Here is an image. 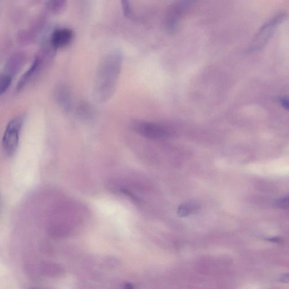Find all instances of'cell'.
Listing matches in <instances>:
<instances>
[{
  "instance_id": "1",
  "label": "cell",
  "mask_w": 289,
  "mask_h": 289,
  "mask_svg": "<svg viewBox=\"0 0 289 289\" xmlns=\"http://www.w3.org/2000/svg\"><path fill=\"white\" fill-rule=\"evenodd\" d=\"M122 62L121 54L115 52L109 54L99 67L94 88V94L99 101H106L112 96L117 87Z\"/></svg>"
},
{
  "instance_id": "2",
  "label": "cell",
  "mask_w": 289,
  "mask_h": 289,
  "mask_svg": "<svg viewBox=\"0 0 289 289\" xmlns=\"http://www.w3.org/2000/svg\"><path fill=\"white\" fill-rule=\"evenodd\" d=\"M24 122V116L15 118L9 122L5 130L3 147L8 156H12L17 150Z\"/></svg>"
},
{
  "instance_id": "3",
  "label": "cell",
  "mask_w": 289,
  "mask_h": 289,
  "mask_svg": "<svg viewBox=\"0 0 289 289\" xmlns=\"http://www.w3.org/2000/svg\"><path fill=\"white\" fill-rule=\"evenodd\" d=\"M132 127L139 135L153 140H162L171 134L168 128L156 123L137 121L133 122Z\"/></svg>"
},
{
  "instance_id": "4",
  "label": "cell",
  "mask_w": 289,
  "mask_h": 289,
  "mask_svg": "<svg viewBox=\"0 0 289 289\" xmlns=\"http://www.w3.org/2000/svg\"><path fill=\"white\" fill-rule=\"evenodd\" d=\"M74 37V32L71 29L58 28L52 33L49 44L54 50L65 48L71 44Z\"/></svg>"
},
{
  "instance_id": "5",
  "label": "cell",
  "mask_w": 289,
  "mask_h": 289,
  "mask_svg": "<svg viewBox=\"0 0 289 289\" xmlns=\"http://www.w3.org/2000/svg\"><path fill=\"white\" fill-rule=\"evenodd\" d=\"M282 19V16L276 17L271 20L262 28L261 31L258 34L257 37L254 39V42L251 44V49L252 51H256V50L261 48L263 45L266 44V41L270 38L274 29Z\"/></svg>"
},
{
  "instance_id": "6",
  "label": "cell",
  "mask_w": 289,
  "mask_h": 289,
  "mask_svg": "<svg viewBox=\"0 0 289 289\" xmlns=\"http://www.w3.org/2000/svg\"><path fill=\"white\" fill-rule=\"evenodd\" d=\"M43 58L41 56H37L33 61L31 66L27 69V71L25 73L17 85V90L19 91L23 89L25 86L30 81L31 78L35 76V75L39 71L40 68L42 66L43 63Z\"/></svg>"
},
{
  "instance_id": "7",
  "label": "cell",
  "mask_w": 289,
  "mask_h": 289,
  "mask_svg": "<svg viewBox=\"0 0 289 289\" xmlns=\"http://www.w3.org/2000/svg\"><path fill=\"white\" fill-rule=\"evenodd\" d=\"M67 88L59 87L57 92L58 101L64 108L68 109L70 104V96Z\"/></svg>"
},
{
  "instance_id": "8",
  "label": "cell",
  "mask_w": 289,
  "mask_h": 289,
  "mask_svg": "<svg viewBox=\"0 0 289 289\" xmlns=\"http://www.w3.org/2000/svg\"><path fill=\"white\" fill-rule=\"evenodd\" d=\"M197 208V205L193 203H184L178 208L177 214L180 217H185L195 211Z\"/></svg>"
},
{
  "instance_id": "9",
  "label": "cell",
  "mask_w": 289,
  "mask_h": 289,
  "mask_svg": "<svg viewBox=\"0 0 289 289\" xmlns=\"http://www.w3.org/2000/svg\"><path fill=\"white\" fill-rule=\"evenodd\" d=\"M66 4V0H48L47 6L49 10L54 13L60 12Z\"/></svg>"
},
{
  "instance_id": "10",
  "label": "cell",
  "mask_w": 289,
  "mask_h": 289,
  "mask_svg": "<svg viewBox=\"0 0 289 289\" xmlns=\"http://www.w3.org/2000/svg\"><path fill=\"white\" fill-rule=\"evenodd\" d=\"M13 78L7 76L6 74H3L1 77V81H0V93L3 94L6 92L12 82Z\"/></svg>"
},
{
  "instance_id": "11",
  "label": "cell",
  "mask_w": 289,
  "mask_h": 289,
  "mask_svg": "<svg viewBox=\"0 0 289 289\" xmlns=\"http://www.w3.org/2000/svg\"><path fill=\"white\" fill-rule=\"evenodd\" d=\"M122 5L124 16L130 18L132 16L130 2L129 0H122Z\"/></svg>"
},
{
  "instance_id": "12",
  "label": "cell",
  "mask_w": 289,
  "mask_h": 289,
  "mask_svg": "<svg viewBox=\"0 0 289 289\" xmlns=\"http://www.w3.org/2000/svg\"><path fill=\"white\" fill-rule=\"evenodd\" d=\"M275 206L278 208H288L289 196L278 199L275 203Z\"/></svg>"
},
{
  "instance_id": "13",
  "label": "cell",
  "mask_w": 289,
  "mask_h": 289,
  "mask_svg": "<svg viewBox=\"0 0 289 289\" xmlns=\"http://www.w3.org/2000/svg\"><path fill=\"white\" fill-rule=\"evenodd\" d=\"M280 102L282 107L289 111V98H282L280 99Z\"/></svg>"
},
{
  "instance_id": "14",
  "label": "cell",
  "mask_w": 289,
  "mask_h": 289,
  "mask_svg": "<svg viewBox=\"0 0 289 289\" xmlns=\"http://www.w3.org/2000/svg\"><path fill=\"white\" fill-rule=\"evenodd\" d=\"M281 280L284 282H289V274L283 276L281 278Z\"/></svg>"
}]
</instances>
